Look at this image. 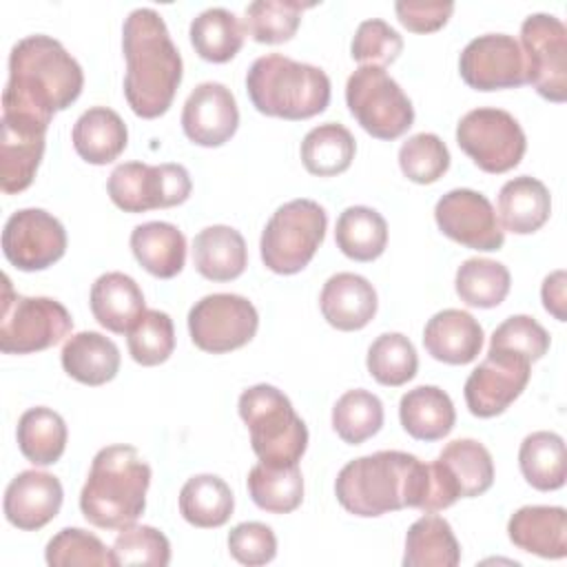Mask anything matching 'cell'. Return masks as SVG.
Masks as SVG:
<instances>
[{"mask_svg":"<svg viewBox=\"0 0 567 567\" xmlns=\"http://www.w3.org/2000/svg\"><path fill=\"white\" fill-rule=\"evenodd\" d=\"M334 494L346 512L363 518L403 507L425 514L445 509L432 463L399 450H381L346 463L337 474Z\"/></svg>","mask_w":567,"mask_h":567,"instance_id":"obj_1","label":"cell"},{"mask_svg":"<svg viewBox=\"0 0 567 567\" xmlns=\"http://www.w3.org/2000/svg\"><path fill=\"white\" fill-rule=\"evenodd\" d=\"M84 73L78 60L51 35L18 40L9 53V80L2 91V113H18L51 124L82 93Z\"/></svg>","mask_w":567,"mask_h":567,"instance_id":"obj_2","label":"cell"},{"mask_svg":"<svg viewBox=\"0 0 567 567\" xmlns=\"http://www.w3.org/2000/svg\"><path fill=\"white\" fill-rule=\"evenodd\" d=\"M122 51L126 58L124 97L137 117L164 115L182 84V55L164 18L151 7H137L124 18Z\"/></svg>","mask_w":567,"mask_h":567,"instance_id":"obj_3","label":"cell"},{"mask_svg":"<svg viewBox=\"0 0 567 567\" xmlns=\"http://www.w3.org/2000/svg\"><path fill=\"white\" fill-rule=\"evenodd\" d=\"M151 465L133 445H106L93 461L80 492L82 516L102 529L133 525L146 507Z\"/></svg>","mask_w":567,"mask_h":567,"instance_id":"obj_4","label":"cell"},{"mask_svg":"<svg viewBox=\"0 0 567 567\" xmlns=\"http://www.w3.org/2000/svg\"><path fill=\"white\" fill-rule=\"evenodd\" d=\"M252 106L270 117L308 120L326 111L330 78L323 69L281 53L259 55L246 73Z\"/></svg>","mask_w":567,"mask_h":567,"instance_id":"obj_5","label":"cell"},{"mask_svg":"<svg viewBox=\"0 0 567 567\" xmlns=\"http://www.w3.org/2000/svg\"><path fill=\"white\" fill-rule=\"evenodd\" d=\"M237 408L259 463L288 467L301 461L308 447V427L279 388L257 383L239 394Z\"/></svg>","mask_w":567,"mask_h":567,"instance_id":"obj_6","label":"cell"},{"mask_svg":"<svg viewBox=\"0 0 567 567\" xmlns=\"http://www.w3.org/2000/svg\"><path fill=\"white\" fill-rule=\"evenodd\" d=\"M328 228L323 206L312 199H292L279 206L268 219L261 239V261L277 275L303 270L321 246Z\"/></svg>","mask_w":567,"mask_h":567,"instance_id":"obj_7","label":"cell"},{"mask_svg":"<svg viewBox=\"0 0 567 567\" xmlns=\"http://www.w3.org/2000/svg\"><path fill=\"white\" fill-rule=\"evenodd\" d=\"M73 328L69 310L51 297H24L2 275L0 350L4 354H31L60 343Z\"/></svg>","mask_w":567,"mask_h":567,"instance_id":"obj_8","label":"cell"},{"mask_svg":"<svg viewBox=\"0 0 567 567\" xmlns=\"http://www.w3.org/2000/svg\"><path fill=\"white\" fill-rule=\"evenodd\" d=\"M346 104L359 126L377 140H396L414 122V106L383 66L361 64L346 82Z\"/></svg>","mask_w":567,"mask_h":567,"instance_id":"obj_9","label":"cell"},{"mask_svg":"<svg viewBox=\"0 0 567 567\" xmlns=\"http://www.w3.org/2000/svg\"><path fill=\"white\" fill-rule=\"evenodd\" d=\"M456 144L481 171L498 175L520 164L527 137L512 113L481 106L458 120Z\"/></svg>","mask_w":567,"mask_h":567,"instance_id":"obj_10","label":"cell"},{"mask_svg":"<svg viewBox=\"0 0 567 567\" xmlns=\"http://www.w3.org/2000/svg\"><path fill=\"white\" fill-rule=\"evenodd\" d=\"M111 202L124 213H146L179 206L190 197L193 182L182 164L124 162L113 168L106 182Z\"/></svg>","mask_w":567,"mask_h":567,"instance_id":"obj_11","label":"cell"},{"mask_svg":"<svg viewBox=\"0 0 567 567\" xmlns=\"http://www.w3.org/2000/svg\"><path fill=\"white\" fill-rule=\"evenodd\" d=\"M525 78L549 102L567 100V27L551 13H532L520 24Z\"/></svg>","mask_w":567,"mask_h":567,"instance_id":"obj_12","label":"cell"},{"mask_svg":"<svg viewBox=\"0 0 567 567\" xmlns=\"http://www.w3.org/2000/svg\"><path fill=\"white\" fill-rule=\"evenodd\" d=\"M257 328V308L241 295H206L188 310L190 339L199 350L210 354H224L246 346Z\"/></svg>","mask_w":567,"mask_h":567,"instance_id":"obj_13","label":"cell"},{"mask_svg":"<svg viewBox=\"0 0 567 567\" xmlns=\"http://www.w3.org/2000/svg\"><path fill=\"white\" fill-rule=\"evenodd\" d=\"M2 252L18 270H44L66 252V230L42 208L16 210L2 230Z\"/></svg>","mask_w":567,"mask_h":567,"instance_id":"obj_14","label":"cell"},{"mask_svg":"<svg viewBox=\"0 0 567 567\" xmlns=\"http://www.w3.org/2000/svg\"><path fill=\"white\" fill-rule=\"evenodd\" d=\"M434 219L445 237L465 248L492 252L505 244L496 210L478 190L454 188L445 193L434 206Z\"/></svg>","mask_w":567,"mask_h":567,"instance_id":"obj_15","label":"cell"},{"mask_svg":"<svg viewBox=\"0 0 567 567\" xmlns=\"http://www.w3.org/2000/svg\"><path fill=\"white\" fill-rule=\"evenodd\" d=\"M532 363L518 354L487 350V357L465 381V403L478 419L503 414L527 388Z\"/></svg>","mask_w":567,"mask_h":567,"instance_id":"obj_16","label":"cell"},{"mask_svg":"<svg viewBox=\"0 0 567 567\" xmlns=\"http://www.w3.org/2000/svg\"><path fill=\"white\" fill-rule=\"evenodd\" d=\"M463 82L476 91L516 89L527 84L518 40L507 33H485L465 44L458 58Z\"/></svg>","mask_w":567,"mask_h":567,"instance_id":"obj_17","label":"cell"},{"mask_svg":"<svg viewBox=\"0 0 567 567\" xmlns=\"http://www.w3.org/2000/svg\"><path fill=\"white\" fill-rule=\"evenodd\" d=\"M0 128V188L7 195L22 193L31 186L42 162L49 124L18 113H2Z\"/></svg>","mask_w":567,"mask_h":567,"instance_id":"obj_18","label":"cell"},{"mask_svg":"<svg viewBox=\"0 0 567 567\" xmlns=\"http://www.w3.org/2000/svg\"><path fill=\"white\" fill-rule=\"evenodd\" d=\"M239 126V109L235 95L221 82L197 84L184 102L182 128L197 146H221Z\"/></svg>","mask_w":567,"mask_h":567,"instance_id":"obj_19","label":"cell"},{"mask_svg":"<svg viewBox=\"0 0 567 567\" xmlns=\"http://www.w3.org/2000/svg\"><path fill=\"white\" fill-rule=\"evenodd\" d=\"M62 498V483L53 474L24 470L4 489V516L13 527L35 532L58 516Z\"/></svg>","mask_w":567,"mask_h":567,"instance_id":"obj_20","label":"cell"},{"mask_svg":"<svg viewBox=\"0 0 567 567\" xmlns=\"http://www.w3.org/2000/svg\"><path fill=\"white\" fill-rule=\"evenodd\" d=\"M323 319L343 332L365 328L377 315V290L374 286L354 272L332 275L319 297Z\"/></svg>","mask_w":567,"mask_h":567,"instance_id":"obj_21","label":"cell"},{"mask_svg":"<svg viewBox=\"0 0 567 567\" xmlns=\"http://www.w3.org/2000/svg\"><path fill=\"white\" fill-rule=\"evenodd\" d=\"M509 540L540 558L567 556V512L558 505H525L507 520Z\"/></svg>","mask_w":567,"mask_h":567,"instance_id":"obj_22","label":"cell"},{"mask_svg":"<svg viewBox=\"0 0 567 567\" xmlns=\"http://www.w3.org/2000/svg\"><path fill=\"white\" fill-rule=\"evenodd\" d=\"M423 346L436 361L465 365L481 354L483 328L470 312L445 308L425 323Z\"/></svg>","mask_w":567,"mask_h":567,"instance_id":"obj_23","label":"cell"},{"mask_svg":"<svg viewBox=\"0 0 567 567\" xmlns=\"http://www.w3.org/2000/svg\"><path fill=\"white\" fill-rule=\"evenodd\" d=\"M89 303L95 321L115 334H128L146 312L144 292L137 281L117 270L104 272L93 281Z\"/></svg>","mask_w":567,"mask_h":567,"instance_id":"obj_24","label":"cell"},{"mask_svg":"<svg viewBox=\"0 0 567 567\" xmlns=\"http://www.w3.org/2000/svg\"><path fill=\"white\" fill-rule=\"evenodd\" d=\"M193 264L210 281L237 279L248 266V248L241 233L226 224L206 226L193 239Z\"/></svg>","mask_w":567,"mask_h":567,"instance_id":"obj_25","label":"cell"},{"mask_svg":"<svg viewBox=\"0 0 567 567\" xmlns=\"http://www.w3.org/2000/svg\"><path fill=\"white\" fill-rule=\"evenodd\" d=\"M75 153L95 166L111 164L128 144L124 120L109 106H91L84 111L71 131Z\"/></svg>","mask_w":567,"mask_h":567,"instance_id":"obj_26","label":"cell"},{"mask_svg":"<svg viewBox=\"0 0 567 567\" xmlns=\"http://www.w3.org/2000/svg\"><path fill=\"white\" fill-rule=\"evenodd\" d=\"M551 215V197L547 186L529 175L505 182L498 190L501 228L514 235H532Z\"/></svg>","mask_w":567,"mask_h":567,"instance_id":"obj_27","label":"cell"},{"mask_svg":"<svg viewBox=\"0 0 567 567\" xmlns=\"http://www.w3.org/2000/svg\"><path fill=\"white\" fill-rule=\"evenodd\" d=\"M64 372L84 385H104L120 370V348L104 334L84 330L71 334L60 352Z\"/></svg>","mask_w":567,"mask_h":567,"instance_id":"obj_28","label":"cell"},{"mask_svg":"<svg viewBox=\"0 0 567 567\" xmlns=\"http://www.w3.org/2000/svg\"><path fill=\"white\" fill-rule=\"evenodd\" d=\"M399 419L412 439L439 441L452 432L456 412L445 390L436 385H419L401 396Z\"/></svg>","mask_w":567,"mask_h":567,"instance_id":"obj_29","label":"cell"},{"mask_svg":"<svg viewBox=\"0 0 567 567\" xmlns=\"http://www.w3.org/2000/svg\"><path fill=\"white\" fill-rule=\"evenodd\" d=\"M131 250L140 266L157 279H173L186 261V237L168 221H146L133 228Z\"/></svg>","mask_w":567,"mask_h":567,"instance_id":"obj_30","label":"cell"},{"mask_svg":"<svg viewBox=\"0 0 567 567\" xmlns=\"http://www.w3.org/2000/svg\"><path fill=\"white\" fill-rule=\"evenodd\" d=\"M461 545L443 516L425 514L414 520L405 534V567H456Z\"/></svg>","mask_w":567,"mask_h":567,"instance_id":"obj_31","label":"cell"},{"mask_svg":"<svg viewBox=\"0 0 567 567\" xmlns=\"http://www.w3.org/2000/svg\"><path fill=\"white\" fill-rule=\"evenodd\" d=\"M235 509L228 483L215 474L190 476L179 489V514L186 523L202 529L221 527Z\"/></svg>","mask_w":567,"mask_h":567,"instance_id":"obj_32","label":"cell"},{"mask_svg":"<svg viewBox=\"0 0 567 567\" xmlns=\"http://www.w3.org/2000/svg\"><path fill=\"white\" fill-rule=\"evenodd\" d=\"M188 35L195 53L202 60L221 64L233 60L244 47L246 27L233 11L224 7H210L193 18Z\"/></svg>","mask_w":567,"mask_h":567,"instance_id":"obj_33","label":"cell"},{"mask_svg":"<svg viewBox=\"0 0 567 567\" xmlns=\"http://www.w3.org/2000/svg\"><path fill=\"white\" fill-rule=\"evenodd\" d=\"M66 436H69V430L64 419L51 408H44V405L29 408L18 419V430H16L18 447L22 456L33 465L44 467L60 461L66 447Z\"/></svg>","mask_w":567,"mask_h":567,"instance_id":"obj_34","label":"cell"},{"mask_svg":"<svg viewBox=\"0 0 567 567\" xmlns=\"http://www.w3.org/2000/svg\"><path fill=\"white\" fill-rule=\"evenodd\" d=\"M518 465L525 481L538 492H554L565 485L567 461L565 441L556 432L538 430L523 439Z\"/></svg>","mask_w":567,"mask_h":567,"instance_id":"obj_35","label":"cell"},{"mask_svg":"<svg viewBox=\"0 0 567 567\" xmlns=\"http://www.w3.org/2000/svg\"><path fill=\"white\" fill-rule=\"evenodd\" d=\"M452 478L461 498H474L494 483V461L489 450L476 439L450 441L436 458Z\"/></svg>","mask_w":567,"mask_h":567,"instance_id":"obj_36","label":"cell"},{"mask_svg":"<svg viewBox=\"0 0 567 567\" xmlns=\"http://www.w3.org/2000/svg\"><path fill=\"white\" fill-rule=\"evenodd\" d=\"M337 248L354 261H374L388 246V221L370 206H348L334 228Z\"/></svg>","mask_w":567,"mask_h":567,"instance_id":"obj_37","label":"cell"},{"mask_svg":"<svg viewBox=\"0 0 567 567\" xmlns=\"http://www.w3.org/2000/svg\"><path fill=\"white\" fill-rule=\"evenodd\" d=\"M357 153L352 133L337 122L310 128L301 142V162L310 175L334 177L350 168Z\"/></svg>","mask_w":567,"mask_h":567,"instance_id":"obj_38","label":"cell"},{"mask_svg":"<svg viewBox=\"0 0 567 567\" xmlns=\"http://www.w3.org/2000/svg\"><path fill=\"white\" fill-rule=\"evenodd\" d=\"M246 483L252 503L270 514H290L303 501V476L299 465L272 467L257 463L248 472Z\"/></svg>","mask_w":567,"mask_h":567,"instance_id":"obj_39","label":"cell"},{"mask_svg":"<svg viewBox=\"0 0 567 567\" xmlns=\"http://www.w3.org/2000/svg\"><path fill=\"white\" fill-rule=\"evenodd\" d=\"M512 286L509 270L494 259L470 257L465 259L454 279L456 295L472 308H496L505 301Z\"/></svg>","mask_w":567,"mask_h":567,"instance_id":"obj_40","label":"cell"},{"mask_svg":"<svg viewBox=\"0 0 567 567\" xmlns=\"http://www.w3.org/2000/svg\"><path fill=\"white\" fill-rule=\"evenodd\" d=\"M383 425V403L377 394L357 388L341 394L332 408V427L348 445H361Z\"/></svg>","mask_w":567,"mask_h":567,"instance_id":"obj_41","label":"cell"},{"mask_svg":"<svg viewBox=\"0 0 567 567\" xmlns=\"http://www.w3.org/2000/svg\"><path fill=\"white\" fill-rule=\"evenodd\" d=\"M365 365L370 377L388 388L405 385L414 379L419 368V357L412 341L401 332L379 334L365 357Z\"/></svg>","mask_w":567,"mask_h":567,"instance_id":"obj_42","label":"cell"},{"mask_svg":"<svg viewBox=\"0 0 567 567\" xmlns=\"http://www.w3.org/2000/svg\"><path fill=\"white\" fill-rule=\"evenodd\" d=\"M310 7H315V2L255 0L246 7V33L261 44L288 42L299 29L303 9Z\"/></svg>","mask_w":567,"mask_h":567,"instance_id":"obj_43","label":"cell"},{"mask_svg":"<svg viewBox=\"0 0 567 567\" xmlns=\"http://www.w3.org/2000/svg\"><path fill=\"white\" fill-rule=\"evenodd\" d=\"M401 173L414 184H434L450 168V151L436 133H416L399 148Z\"/></svg>","mask_w":567,"mask_h":567,"instance_id":"obj_44","label":"cell"},{"mask_svg":"<svg viewBox=\"0 0 567 567\" xmlns=\"http://www.w3.org/2000/svg\"><path fill=\"white\" fill-rule=\"evenodd\" d=\"M44 558L51 567H73V565H95L115 567L113 551L91 532L80 527L60 529L44 549Z\"/></svg>","mask_w":567,"mask_h":567,"instance_id":"obj_45","label":"cell"},{"mask_svg":"<svg viewBox=\"0 0 567 567\" xmlns=\"http://www.w3.org/2000/svg\"><path fill=\"white\" fill-rule=\"evenodd\" d=\"M128 352L140 365H159L175 350L173 319L162 310H146L140 321L131 328Z\"/></svg>","mask_w":567,"mask_h":567,"instance_id":"obj_46","label":"cell"},{"mask_svg":"<svg viewBox=\"0 0 567 567\" xmlns=\"http://www.w3.org/2000/svg\"><path fill=\"white\" fill-rule=\"evenodd\" d=\"M115 567L124 565H146V567H166L171 563V543L168 538L151 525H126L115 536L111 547Z\"/></svg>","mask_w":567,"mask_h":567,"instance_id":"obj_47","label":"cell"},{"mask_svg":"<svg viewBox=\"0 0 567 567\" xmlns=\"http://www.w3.org/2000/svg\"><path fill=\"white\" fill-rule=\"evenodd\" d=\"M549 343V332L534 317L512 315L492 332L489 350L512 352L534 363L547 354Z\"/></svg>","mask_w":567,"mask_h":567,"instance_id":"obj_48","label":"cell"},{"mask_svg":"<svg viewBox=\"0 0 567 567\" xmlns=\"http://www.w3.org/2000/svg\"><path fill=\"white\" fill-rule=\"evenodd\" d=\"M403 51V38L381 18L363 20L352 38L350 55L361 64L385 66L392 64Z\"/></svg>","mask_w":567,"mask_h":567,"instance_id":"obj_49","label":"cell"},{"mask_svg":"<svg viewBox=\"0 0 567 567\" xmlns=\"http://www.w3.org/2000/svg\"><path fill=\"white\" fill-rule=\"evenodd\" d=\"M228 551L241 565H248V567L266 565L277 554L275 532L259 520L239 523L228 534Z\"/></svg>","mask_w":567,"mask_h":567,"instance_id":"obj_50","label":"cell"},{"mask_svg":"<svg viewBox=\"0 0 567 567\" xmlns=\"http://www.w3.org/2000/svg\"><path fill=\"white\" fill-rule=\"evenodd\" d=\"M399 22L412 33L439 31L452 16L454 2L441 0H399L394 4Z\"/></svg>","mask_w":567,"mask_h":567,"instance_id":"obj_51","label":"cell"},{"mask_svg":"<svg viewBox=\"0 0 567 567\" xmlns=\"http://www.w3.org/2000/svg\"><path fill=\"white\" fill-rule=\"evenodd\" d=\"M565 284H567L565 270H554L551 275L545 277L543 288H540V299H543L545 310L554 319H558V321H567V312H565V306H567Z\"/></svg>","mask_w":567,"mask_h":567,"instance_id":"obj_52","label":"cell"}]
</instances>
